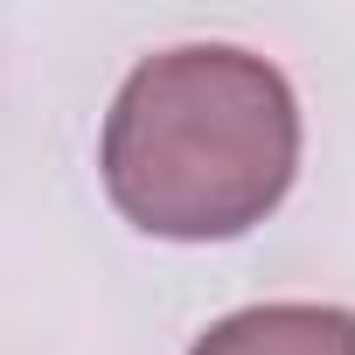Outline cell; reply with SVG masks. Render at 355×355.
<instances>
[{
	"mask_svg": "<svg viewBox=\"0 0 355 355\" xmlns=\"http://www.w3.org/2000/svg\"><path fill=\"white\" fill-rule=\"evenodd\" d=\"M112 209L167 244H223L258 230L300 174V98L279 63L237 42L146 56L98 139Z\"/></svg>",
	"mask_w": 355,
	"mask_h": 355,
	"instance_id": "cell-1",
	"label": "cell"
},
{
	"mask_svg": "<svg viewBox=\"0 0 355 355\" xmlns=\"http://www.w3.org/2000/svg\"><path fill=\"white\" fill-rule=\"evenodd\" d=\"M189 355H355V313L320 300H265L202 327Z\"/></svg>",
	"mask_w": 355,
	"mask_h": 355,
	"instance_id": "cell-2",
	"label": "cell"
}]
</instances>
